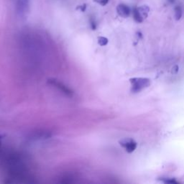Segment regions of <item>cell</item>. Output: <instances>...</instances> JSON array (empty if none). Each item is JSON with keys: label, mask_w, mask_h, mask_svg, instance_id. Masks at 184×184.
I'll use <instances>...</instances> for the list:
<instances>
[{"label": "cell", "mask_w": 184, "mask_h": 184, "mask_svg": "<svg viewBox=\"0 0 184 184\" xmlns=\"http://www.w3.org/2000/svg\"><path fill=\"white\" fill-rule=\"evenodd\" d=\"M150 12V7L146 5L139 6L133 10V17L137 23H141L148 17V13Z\"/></svg>", "instance_id": "cell-2"}, {"label": "cell", "mask_w": 184, "mask_h": 184, "mask_svg": "<svg viewBox=\"0 0 184 184\" xmlns=\"http://www.w3.org/2000/svg\"><path fill=\"white\" fill-rule=\"evenodd\" d=\"M163 181L165 183H178L176 181H175L174 179H163Z\"/></svg>", "instance_id": "cell-9"}, {"label": "cell", "mask_w": 184, "mask_h": 184, "mask_svg": "<svg viewBox=\"0 0 184 184\" xmlns=\"http://www.w3.org/2000/svg\"><path fill=\"white\" fill-rule=\"evenodd\" d=\"M91 29L93 30H96V23H95V22H94V20H91Z\"/></svg>", "instance_id": "cell-11"}, {"label": "cell", "mask_w": 184, "mask_h": 184, "mask_svg": "<svg viewBox=\"0 0 184 184\" xmlns=\"http://www.w3.org/2000/svg\"><path fill=\"white\" fill-rule=\"evenodd\" d=\"M3 137H4V135H0V145H1V144H2V140L3 139Z\"/></svg>", "instance_id": "cell-12"}, {"label": "cell", "mask_w": 184, "mask_h": 184, "mask_svg": "<svg viewBox=\"0 0 184 184\" xmlns=\"http://www.w3.org/2000/svg\"><path fill=\"white\" fill-rule=\"evenodd\" d=\"M130 82L132 85L131 91L133 93L141 91L150 85V80L147 78H130Z\"/></svg>", "instance_id": "cell-1"}, {"label": "cell", "mask_w": 184, "mask_h": 184, "mask_svg": "<svg viewBox=\"0 0 184 184\" xmlns=\"http://www.w3.org/2000/svg\"><path fill=\"white\" fill-rule=\"evenodd\" d=\"M181 17H182V10H181V6H177L175 8V18L176 20H179Z\"/></svg>", "instance_id": "cell-6"}, {"label": "cell", "mask_w": 184, "mask_h": 184, "mask_svg": "<svg viewBox=\"0 0 184 184\" xmlns=\"http://www.w3.org/2000/svg\"><path fill=\"white\" fill-rule=\"evenodd\" d=\"M86 4H82V5H80V6H78L77 7H76V10H80L82 12H85V10H86Z\"/></svg>", "instance_id": "cell-10"}, {"label": "cell", "mask_w": 184, "mask_h": 184, "mask_svg": "<svg viewBox=\"0 0 184 184\" xmlns=\"http://www.w3.org/2000/svg\"><path fill=\"white\" fill-rule=\"evenodd\" d=\"M48 84L50 85H52L58 89L59 91H61L62 93H63L65 95L68 96H73V91L71 90L69 87H68L66 85H65L63 83L59 82L58 80L55 79V78H50L48 80Z\"/></svg>", "instance_id": "cell-3"}, {"label": "cell", "mask_w": 184, "mask_h": 184, "mask_svg": "<svg viewBox=\"0 0 184 184\" xmlns=\"http://www.w3.org/2000/svg\"><path fill=\"white\" fill-rule=\"evenodd\" d=\"M117 12L120 17H124V18L128 17L130 15V8L123 4H120L117 6Z\"/></svg>", "instance_id": "cell-5"}, {"label": "cell", "mask_w": 184, "mask_h": 184, "mask_svg": "<svg viewBox=\"0 0 184 184\" xmlns=\"http://www.w3.org/2000/svg\"><path fill=\"white\" fill-rule=\"evenodd\" d=\"M94 2H97V3L99 4L100 5L105 6V5H107V4H108L109 0H94Z\"/></svg>", "instance_id": "cell-8"}, {"label": "cell", "mask_w": 184, "mask_h": 184, "mask_svg": "<svg viewBox=\"0 0 184 184\" xmlns=\"http://www.w3.org/2000/svg\"><path fill=\"white\" fill-rule=\"evenodd\" d=\"M120 145L125 148L126 151L129 153L134 152L137 148V142L131 139H124L119 141Z\"/></svg>", "instance_id": "cell-4"}, {"label": "cell", "mask_w": 184, "mask_h": 184, "mask_svg": "<svg viewBox=\"0 0 184 184\" xmlns=\"http://www.w3.org/2000/svg\"><path fill=\"white\" fill-rule=\"evenodd\" d=\"M108 43H109L108 39H107V38H105V37L100 36L98 38V44L100 46L107 45V44H108Z\"/></svg>", "instance_id": "cell-7"}]
</instances>
